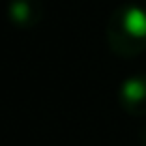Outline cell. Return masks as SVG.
<instances>
[{"mask_svg": "<svg viewBox=\"0 0 146 146\" xmlns=\"http://www.w3.org/2000/svg\"><path fill=\"white\" fill-rule=\"evenodd\" d=\"M120 101L131 114H146V75L129 78L120 88Z\"/></svg>", "mask_w": 146, "mask_h": 146, "instance_id": "cell-2", "label": "cell"}, {"mask_svg": "<svg viewBox=\"0 0 146 146\" xmlns=\"http://www.w3.org/2000/svg\"><path fill=\"white\" fill-rule=\"evenodd\" d=\"M32 7H39V5H35L32 0H30V2H28V0H17V2L13 5V11L17 13V22H19V24H28V17H26V15H30V19H35V22H36L35 9H32Z\"/></svg>", "mask_w": 146, "mask_h": 146, "instance_id": "cell-3", "label": "cell"}, {"mask_svg": "<svg viewBox=\"0 0 146 146\" xmlns=\"http://www.w3.org/2000/svg\"><path fill=\"white\" fill-rule=\"evenodd\" d=\"M110 47L118 56H135L146 50V9L123 5L112 13L105 26Z\"/></svg>", "mask_w": 146, "mask_h": 146, "instance_id": "cell-1", "label": "cell"}]
</instances>
